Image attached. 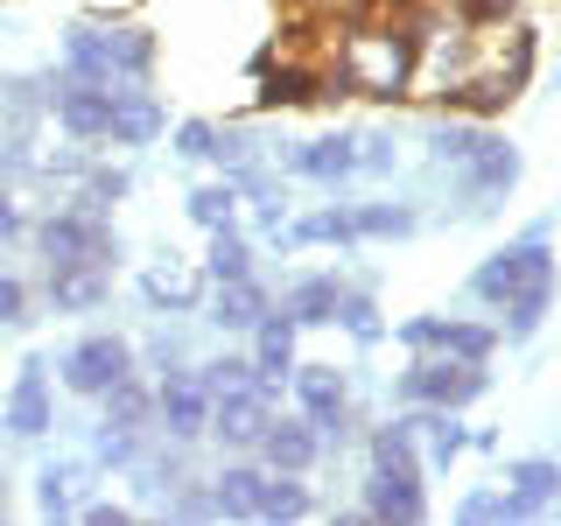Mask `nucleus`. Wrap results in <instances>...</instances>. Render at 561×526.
Here are the masks:
<instances>
[{"mask_svg":"<svg viewBox=\"0 0 561 526\" xmlns=\"http://www.w3.org/2000/svg\"><path fill=\"white\" fill-rule=\"evenodd\" d=\"M414 338H421V344H443V351H456V358H484V351H491L484 330H435V323H421Z\"/></svg>","mask_w":561,"mask_h":526,"instance_id":"9d476101","label":"nucleus"},{"mask_svg":"<svg viewBox=\"0 0 561 526\" xmlns=\"http://www.w3.org/2000/svg\"><path fill=\"white\" fill-rule=\"evenodd\" d=\"M64 379L78 386V393H113V386L127 379V344H113V338H84V344L64 358Z\"/></svg>","mask_w":561,"mask_h":526,"instance_id":"f03ea898","label":"nucleus"},{"mask_svg":"<svg viewBox=\"0 0 561 526\" xmlns=\"http://www.w3.org/2000/svg\"><path fill=\"white\" fill-rule=\"evenodd\" d=\"M218 505H225V513H260V478H253V470H225Z\"/></svg>","mask_w":561,"mask_h":526,"instance_id":"9b49d317","label":"nucleus"},{"mask_svg":"<svg viewBox=\"0 0 561 526\" xmlns=\"http://www.w3.org/2000/svg\"><path fill=\"white\" fill-rule=\"evenodd\" d=\"M140 414H148V400H140V386H127V379H119V386H113V421H119V428H134Z\"/></svg>","mask_w":561,"mask_h":526,"instance_id":"f3484780","label":"nucleus"},{"mask_svg":"<svg viewBox=\"0 0 561 526\" xmlns=\"http://www.w3.org/2000/svg\"><path fill=\"white\" fill-rule=\"evenodd\" d=\"M162 414H169L175 435H197L204 428V386L197 379H169L162 386Z\"/></svg>","mask_w":561,"mask_h":526,"instance_id":"0eeeda50","label":"nucleus"},{"mask_svg":"<svg viewBox=\"0 0 561 526\" xmlns=\"http://www.w3.org/2000/svg\"><path fill=\"white\" fill-rule=\"evenodd\" d=\"M295 309H302V316H309V323H323V316H330V309H337V281H309V288H302V295H295Z\"/></svg>","mask_w":561,"mask_h":526,"instance_id":"ddd939ff","label":"nucleus"},{"mask_svg":"<svg viewBox=\"0 0 561 526\" xmlns=\"http://www.w3.org/2000/svg\"><path fill=\"white\" fill-rule=\"evenodd\" d=\"M260 513H267V519H302L309 505H302L295 484H260Z\"/></svg>","mask_w":561,"mask_h":526,"instance_id":"f8f14e48","label":"nucleus"},{"mask_svg":"<svg viewBox=\"0 0 561 526\" xmlns=\"http://www.w3.org/2000/svg\"><path fill=\"white\" fill-rule=\"evenodd\" d=\"M225 323H260V288L232 281V295H225Z\"/></svg>","mask_w":561,"mask_h":526,"instance_id":"4468645a","label":"nucleus"},{"mask_svg":"<svg viewBox=\"0 0 561 526\" xmlns=\"http://www.w3.org/2000/svg\"><path fill=\"white\" fill-rule=\"evenodd\" d=\"M302 400H309V414L323 421V428H337V421H344V386L330 379V373H309L302 379Z\"/></svg>","mask_w":561,"mask_h":526,"instance_id":"1a4fd4ad","label":"nucleus"},{"mask_svg":"<svg viewBox=\"0 0 561 526\" xmlns=\"http://www.w3.org/2000/svg\"><path fill=\"white\" fill-rule=\"evenodd\" d=\"M456 14H463V22H478V28H491V22H505V14H513V0H449Z\"/></svg>","mask_w":561,"mask_h":526,"instance_id":"2eb2a0df","label":"nucleus"},{"mask_svg":"<svg viewBox=\"0 0 561 526\" xmlns=\"http://www.w3.org/2000/svg\"><path fill=\"white\" fill-rule=\"evenodd\" d=\"M218 274H232V281H245V253H239V245H232V239H225V245H218Z\"/></svg>","mask_w":561,"mask_h":526,"instance_id":"6ab92c4d","label":"nucleus"},{"mask_svg":"<svg viewBox=\"0 0 561 526\" xmlns=\"http://www.w3.org/2000/svg\"><path fill=\"white\" fill-rule=\"evenodd\" d=\"M43 421H49V393H43V373H35V365H28V373H22V386H14L8 428H14V435H35V428H43Z\"/></svg>","mask_w":561,"mask_h":526,"instance_id":"6e6552de","label":"nucleus"},{"mask_svg":"<svg viewBox=\"0 0 561 526\" xmlns=\"http://www.w3.org/2000/svg\"><path fill=\"white\" fill-rule=\"evenodd\" d=\"M484 295H548V253L540 245H519V253H505L499 267L478 274Z\"/></svg>","mask_w":561,"mask_h":526,"instance_id":"7ed1b4c3","label":"nucleus"},{"mask_svg":"<svg viewBox=\"0 0 561 526\" xmlns=\"http://www.w3.org/2000/svg\"><path fill=\"white\" fill-rule=\"evenodd\" d=\"M0 232H22V218L8 210V197H0Z\"/></svg>","mask_w":561,"mask_h":526,"instance_id":"aec40b11","label":"nucleus"},{"mask_svg":"<svg viewBox=\"0 0 561 526\" xmlns=\"http://www.w3.org/2000/svg\"><path fill=\"white\" fill-rule=\"evenodd\" d=\"M218 435H225V443H260V435H267V400H260V386H245V379L225 386Z\"/></svg>","mask_w":561,"mask_h":526,"instance_id":"20e7f679","label":"nucleus"},{"mask_svg":"<svg viewBox=\"0 0 561 526\" xmlns=\"http://www.w3.org/2000/svg\"><path fill=\"white\" fill-rule=\"evenodd\" d=\"M0 323H22V288L0 274Z\"/></svg>","mask_w":561,"mask_h":526,"instance_id":"a211bd4d","label":"nucleus"},{"mask_svg":"<svg viewBox=\"0 0 561 526\" xmlns=\"http://www.w3.org/2000/svg\"><path fill=\"white\" fill-rule=\"evenodd\" d=\"M260 365H267V373L288 365V323H267V330H260Z\"/></svg>","mask_w":561,"mask_h":526,"instance_id":"dca6fc26","label":"nucleus"},{"mask_svg":"<svg viewBox=\"0 0 561 526\" xmlns=\"http://www.w3.org/2000/svg\"><path fill=\"white\" fill-rule=\"evenodd\" d=\"M260 449H267V464H280V470H302L309 456H316V435L302 428V421H267Z\"/></svg>","mask_w":561,"mask_h":526,"instance_id":"423d86ee","label":"nucleus"},{"mask_svg":"<svg viewBox=\"0 0 561 526\" xmlns=\"http://www.w3.org/2000/svg\"><path fill=\"white\" fill-rule=\"evenodd\" d=\"M478 373H470V365H421V373L408 379V393L414 400H443V408H456V400H470L478 393Z\"/></svg>","mask_w":561,"mask_h":526,"instance_id":"39448f33","label":"nucleus"},{"mask_svg":"<svg viewBox=\"0 0 561 526\" xmlns=\"http://www.w3.org/2000/svg\"><path fill=\"white\" fill-rule=\"evenodd\" d=\"M43 253H49V267H105V253H113V239H105V225L99 218H84V210H64V218H49L43 225Z\"/></svg>","mask_w":561,"mask_h":526,"instance_id":"f257e3e1","label":"nucleus"}]
</instances>
